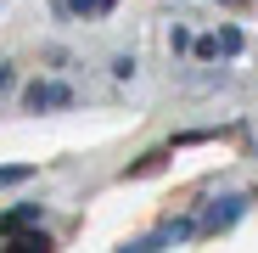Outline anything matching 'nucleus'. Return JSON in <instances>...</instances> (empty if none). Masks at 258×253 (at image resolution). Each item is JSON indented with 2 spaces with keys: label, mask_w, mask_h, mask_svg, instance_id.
Instances as JSON below:
<instances>
[{
  "label": "nucleus",
  "mask_w": 258,
  "mask_h": 253,
  "mask_svg": "<svg viewBox=\"0 0 258 253\" xmlns=\"http://www.w3.org/2000/svg\"><path fill=\"white\" fill-rule=\"evenodd\" d=\"M28 180V169H0V186H23Z\"/></svg>",
  "instance_id": "nucleus-7"
},
{
  "label": "nucleus",
  "mask_w": 258,
  "mask_h": 253,
  "mask_svg": "<svg viewBox=\"0 0 258 253\" xmlns=\"http://www.w3.org/2000/svg\"><path fill=\"white\" fill-rule=\"evenodd\" d=\"M241 214H247V197H241V191H230V197H213V203H208V214H202V236H219V231H230Z\"/></svg>",
  "instance_id": "nucleus-1"
},
{
  "label": "nucleus",
  "mask_w": 258,
  "mask_h": 253,
  "mask_svg": "<svg viewBox=\"0 0 258 253\" xmlns=\"http://www.w3.org/2000/svg\"><path fill=\"white\" fill-rule=\"evenodd\" d=\"M213 45H219L225 57H236V51H241V34H236V28H219V39H213Z\"/></svg>",
  "instance_id": "nucleus-6"
},
{
  "label": "nucleus",
  "mask_w": 258,
  "mask_h": 253,
  "mask_svg": "<svg viewBox=\"0 0 258 253\" xmlns=\"http://www.w3.org/2000/svg\"><path fill=\"white\" fill-rule=\"evenodd\" d=\"M23 102H28L34 113H45V107H73V90H68V84H28Z\"/></svg>",
  "instance_id": "nucleus-2"
},
{
  "label": "nucleus",
  "mask_w": 258,
  "mask_h": 253,
  "mask_svg": "<svg viewBox=\"0 0 258 253\" xmlns=\"http://www.w3.org/2000/svg\"><path fill=\"white\" fill-rule=\"evenodd\" d=\"M6 247H12V253H45V247H51V236L23 225V231H12V236H6Z\"/></svg>",
  "instance_id": "nucleus-4"
},
{
  "label": "nucleus",
  "mask_w": 258,
  "mask_h": 253,
  "mask_svg": "<svg viewBox=\"0 0 258 253\" xmlns=\"http://www.w3.org/2000/svg\"><path fill=\"white\" fill-rule=\"evenodd\" d=\"M23 225H39V203H17V208L0 214V236H12V231H23Z\"/></svg>",
  "instance_id": "nucleus-3"
},
{
  "label": "nucleus",
  "mask_w": 258,
  "mask_h": 253,
  "mask_svg": "<svg viewBox=\"0 0 258 253\" xmlns=\"http://www.w3.org/2000/svg\"><path fill=\"white\" fill-rule=\"evenodd\" d=\"M6 84H12V68H6V62H0V90H6Z\"/></svg>",
  "instance_id": "nucleus-8"
},
{
  "label": "nucleus",
  "mask_w": 258,
  "mask_h": 253,
  "mask_svg": "<svg viewBox=\"0 0 258 253\" xmlns=\"http://www.w3.org/2000/svg\"><path fill=\"white\" fill-rule=\"evenodd\" d=\"M68 6H73L79 17H107V12H112V0H68Z\"/></svg>",
  "instance_id": "nucleus-5"
}]
</instances>
